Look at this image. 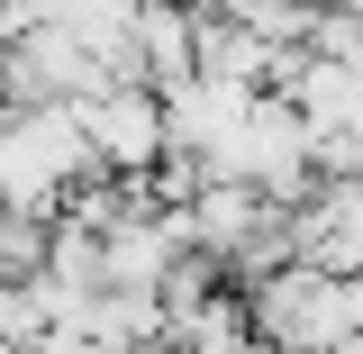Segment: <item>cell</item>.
Returning a JSON list of instances; mask_svg holds the SVG:
<instances>
[{"label": "cell", "mask_w": 363, "mask_h": 354, "mask_svg": "<svg viewBox=\"0 0 363 354\" xmlns=\"http://www.w3.org/2000/svg\"><path fill=\"white\" fill-rule=\"evenodd\" d=\"M73 128L91 145V173H145V164L173 155L164 145V100L136 91V82H109V91H91V100H73Z\"/></svg>", "instance_id": "6da1fadb"}]
</instances>
